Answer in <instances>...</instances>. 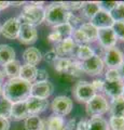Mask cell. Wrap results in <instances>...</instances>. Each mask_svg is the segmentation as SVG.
<instances>
[{
    "label": "cell",
    "instance_id": "obj_1",
    "mask_svg": "<svg viewBox=\"0 0 124 130\" xmlns=\"http://www.w3.org/2000/svg\"><path fill=\"white\" fill-rule=\"evenodd\" d=\"M31 84L17 78L9 79L2 87V96L9 100L10 102L17 103L22 101H26L30 96Z\"/></svg>",
    "mask_w": 124,
    "mask_h": 130
},
{
    "label": "cell",
    "instance_id": "obj_40",
    "mask_svg": "<svg viewBox=\"0 0 124 130\" xmlns=\"http://www.w3.org/2000/svg\"><path fill=\"white\" fill-rule=\"evenodd\" d=\"M67 23H69V25L73 28V30L77 29V28H79V27L83 24L81 18H79V16H77V15H75L73 13L70 14V16H69V19H68V22H67Z\"/></svg>",
    "mask_w": 124,
    "mask_h": 130
},
{
    "label": "cell",
    "instance_id": "obj_24",
    "mask_svg": "<svg viewBox=\"0 0 124 130\" xmlns=\"http://www.w3.org/2000/svg\"><path fill=\"white\" fill-rule=\"evenodd\" d=\"M87 130H110L109 124L104 117H91L87 119Z\"/></svg>",
    "mask_w": 124,
    "mask_h": 130
},
{
    "label": "cell",
    "instance_id": "obj_15",
    "mask_svg": "<svg viewBox=\"0 0 124 130\" xmlns=\"http://www.w3.org/2000/svg\"><path fill=\"white\" fill-rule=\"evenodd\" d=\"M123 88H124V81L123 80H117V81L104 80L103 92L112 100V99H117V98L122 96Z\"/></svg>",
    "mask_w": 124,
    "mask_h": 130
},
{
    "label": "cell",
    "instance_id": "obj_28",
    "mask_svg": "<svg viewBox=\"0 0 124 130\" xmlns=\"http://www.w3.org/2000/svg\"><path fill=\"white\" fill-rule=\"evenodd\" d=\"M94 54H95L94 50L89 46V44H85V46H79L77 48V51H76V56H77L78 61H80V62L89 60Z\"/></svg>",
    "mask_w": 124,
    "mask_h": 130
},
{
    "label": "cell",
    "instance_id": "obj_46",
    "mask_svg": "<svg viewBox=\"0 0 124 130\" xmlns=\"http://www.w3.org/2000/svg\"><path fill=\"white\" fill-rule=\"evenodd\" d=\"M75 130H87V119H81L77 123Z\"/></svg>",
    "mask_w": 124,
    "mask_h": 130
},
{
    "label": "cell",
    "instance_id": "obj_41",
    "mask_svg": "<svg viewBox=\"0 0 124 130\" xmlns=\"http://www.w3.org/2000/svg\"><path fill=\"white\" fill-rule=\"evenodd\" d=\"M42 59L45 61L46 63H51V64H54V62L58 59V55L56 54V52H55L53 49L50 51H47L46 53H44V55H42Z\"/></svg>",
    "mask_w": 124,
    "mask_h": 130
},
{
    "label": "cell",
    "instance_id": "obj_3",
    "mask_svg": "<svg viewBox=\"0 0 124 130\" xmlns=\"http://www.w3.org/2000/svg\"><path fill=\"white\" fill-rule=\"evenodd\" d=\"M70 14V12L63 7L62 2H53L45 8L44 22L47 25L54 27L59 24L67 23Z\"/></svg>",
    "mask_w": 124,
    "mask_h": 130
},
{
    "label": "cell",
    "instance_id": "obj_51",
    "mask_svg": "<svg viewBox=\"0 0 124 130\" xmlns=\"http://www.w3.org/2000/svg\"><path fill=\"white\" fill-rule=\"evenodd\" d=\"M3 79H5V75H3V73L0 71V85L2 84V81H3Z\"/></svg>",
    "mask_w": 124,
    "mask_h": 130
},
{
    "label": "cell",
    "instance_id": "obj_39",
    "mask_svg": "<svg viewBox=\"0 0 124 130\" xmlns=\"http://www.w3.org/2000/svg\"><path fill=\"white\" fill-rule=\"evenodd\" d=\"M98 3H99V8H101V10H104L106 12H109V13H111L112 10L114 9L115 7H117L118 1H101Z\"/></svg>",
    "mask_w": 124,
    "mask_h": 130
},
{
    "label": "cell",
    "instance_id": "obj_23",
    "mask_svg": "<svg viewBox=\"0 0 124 130\" xmlns=\"http://www.w3.org/2000/svg\"><path fill=\"white\" fill-rule=\"evenodd\" d=\"M13 60H15L14 49L9 44H0V65L5 66Z\"/></svg>",
    "mask_w": 124,
    "mask_h": 130
},
{
    "label": "cell",
    "instance_id": "obj_13",
    "mask_svg": "<svg viewBox=\"0 0 124 130\" xmlns=\"http://www.w3.org/2000/svg\"><path fill=\"white\" fill-rule=\"evenodd\" d=\"M90 23L97 28V29H103V28H110L113 25V19L109 12L104 10H99L93 18L90 20Z\"/></svg>",
    "mask_w": 124,
    "mask_h": 130
},
{
    "label": "cell",
    "instance_id": "obj_2",
    "mask_svg": "<svg viewBox=\"0 0 124 130\" xmlns=\"http://www.w3.org/2000/svg\"><path fill=\"white\" fill-rule=\"evenodd\" d=\"M45 16V9L43 6H35L33 2L24 7L23 12L17 18L18 22L21 24H28L31 26L40 25L42 22H44Z\"/></svg>",
    "mask_w": 124,
    "mask_h": 130
},
{
    "label": "cell",
    "instance_id": "obj_4",
    "mask_svg": "<svg viewBox=\"0 0 124 130\" xmlns=\"http://www.w3.org/2000/svg\"><path fill=\"white\" fill-rule=\"evenodd\" d=\"M86 114L90 117H99L109 112V102L105 95L97 93L85 105Z\"/></svg>",
    "mask_w": 124,
    "mask_h": 130
},
{
    "label": "cell",
    "instance_id": "obj_54",
    "mask_svg": "<svg viewBox=\"0 0 124 130\" xmlns=\"http://www.w3.org/2000/svg\"><path fill=\"white\" fill-rule=\"evenodd\" d=\"M122 96L124 98V88H123V94H122Z\"/></svg>",
    "mask_w": 124,
    "mask_h": 130
},
{
    "label": "cell",
    "instance_id": "obj_10",
    "mask_svg": "<svg viewBox=\"0 0 124 130\" xmlns=\"http://www.w3.org/2000/svg\"><path fill=\"white\" fill-rule=\"evenodd\" d=\"M19 28H21V23L18 22L17 18H11L1 26L0 34L7 39L13 40L18 37Z\"/></svg>",
    "mask_w": 124,
    "mask_h": 130
},
{
    "label": "cell",
    "instance_id": "obj_20",
    "mask_svg": "<svg viewBox=\"0 0 124 130\" xmlns=\"http://www.w3.org/2000/svg\"><path fill=\"white\" fill-rule=\"evenodd\" d=\"M21 66L22 65H21V62H19V61L13 60L3 66L2 73H3V75L7 76L9 79L17 78L18 75H19V71H21Z\"/></svg>",
    "mask_w": 124,
    "mask_h": 130
},
{
    "label": "cell",
    "instance_id": "obj_8",
    "mask_svg": "<svg viewBox=\"0 0 124 130\" xmlns=\"http://www.w3.org/2000/svg\"><path fill=\"white\" fill-rule=\"evenodd\" d=\"M103 61L104 64L108 66V68H120L124 62V55L120 49L117 47H112L105 49Z\"/></svg>",
    "mask_w": 124,
    "mask_h": 130
},
{
    "label": "cell",
    "instance_id": "obj_9",
    "mask_svg": "<svg viewBox=\"0 0 124 130\" xmlns=\"http://www.w3.org/2000/svg\"><path fill=\"white\" fill-rule=\"evenodd\" d=\"M54 92L53 84L47 81H42V83H35L31 84L30 89V96L39 98V99H46L52 93Z\"/></svg>",
    "mask_w": 124,
    "mask_h": 130
},
{
    "label": "cell",
    "instance_id": "obj_49",
    "mask_svg": "<svg viewBox=\"0 0 124 130\" xmlns=\"http://www.w3.org/2000/svg\"><path fill=\"white\" fill-rule=\"evenodd\" d=\"M119 71H120V74H121V78L124 81V62H123V64L121 65V66H120Z\"/></svg>",
    "mask_w": 124,
    "mask_h": 130
},
{
    "label": "cell",
    "instance_id": "obj_50",
    "mask_svg": "<svg viewBox=\"0 0 124 130\" xmlns=\"http://www.w3.org/2000/svg\"><path fill=\"white\" fill-rule=\"evenodd\" d=\"M23 5H25V2H22V1H19V2H10V6H14V7H19V6H23Z\"/></svg>",
    "mask_w": 124,
    "mask_h": 130
},
{
    "label": "cell",
    "instance_id": "obj_6",
    "mask_svg": "<svg viewBox=\"0 0 124 130\" xmlns=\"http://www.w3.org/2000/svg\"><path fill=\"white\" fill-rule=\"evenodd\" d=\"M51 108L55 115L65 117L72 111V100L66 95H58L52 101Z\"/></svg>",
    "mask_w": 124,
    "mask_h": 130
},
{
    "label": "cell",
    "instance_id": "obj_31",
    "mask_svg": "<svg viewBox=\"0 0 124 130\" xmlns=\"http://www.w3.org/2000/svg\"><path fill=\"white\" fill-rule=\"evenodd\" d=\"M71 38H72L73 42L76 46H85V44H90L89 39L86 38V36L83 34L82 30H80L79 28L75 29L72 31V35H71Z\"/></svg>",
    "mask_w": 124,
    "mask_h": 130
},
{
    "label": "cell",
    "instance_id": "obj_36",
    "mask_svg": "<svg viewBox=\"0 0 124 130\" xmlns=\"http://www.w3.org/2000/svg\"><path fill=\"white\" fill-rule=\"evenodd\" d=\"M105 80H108V81L122 80L119 68H108L105 73Z\"/></svg>",
    "mask_w": 124,
    "mask_h": 130
},
{
    "label": "cell",
    "instance_id": "obj_11",
    "mask_svg": "<svg viewBox=\"0 0 124 130\" xmlns=\"http://www.w3.org/2000/svg\"><path fill=\"white\" fill-rule=\"evenodd\" d=\"M38 31L35 26L28 25V24H21L18 37L17 39L23 44H33L37 41Z\"/></svg>",
    "mask_w": 124,
    "mask_h": 130
},
{
    "label": "cell",
    "instance_id": "obj_56",
    "mask_svg": "<svg viewBox=\"0 0 124 130\" xmlns=\"http://www.w3.org/2000/svg\"><path fill=\"white\" fill-rule=\"evenodd\" d=\"M123 55H124V54H123Z\"/></svg>",
    "mask_w": 124,
    "mask_h": 130
},
{
    "label": "cell",
    "instance_id": "obj_55",
    "mask_svg": "<svg viewBox=\"0 0 124 130\" xmlns=\"http://www.w3.org/2000/svg\"><path fill=\"white\" fill-rule=\"evenodd\" d=\"M0 31H1V25H0Z\"/></svg>",
    "mask_w": 124,
    "mask_h": 130
},
{
    "label": "cell",
    "instance_id": "obj_42",
    "mask_svg": "<svg viewBox=\"0 0 124 130\" xmlns=\"http://www.w3.org/2000/svg\"><path fill=\"white\" fill-rule=\"evenodd\" d=\"M49 79V74L45 70L40 68L37 72V77H36V81L35 83H42V81H47Z\"/></svg>",
    "mask_w": 124,
    "mask_h": 130
},
{
    "label": "cell",
    "instance_id": "obj_19",
    "mask_svg": "<svg viewBox=\"0 0 124 130\" xmlns=\"http://www.w3.org/2000/svg\"><path fill=\"white\" fill-rule=\"evenodd\" d=\"M37 72L38 68L33 65H28V64H24L21 66V71H19V75L18 77L23 80L27 81V83H34L36 81V77H37Z\"/></svg>",
    "mask_w": 124,
    "mask_h": 130
},
{
    "label": "cell",
    "instance_id": "obj_5",
    "mask_svg": "<svg viewBox=\"0 0 124 130\" xmlns=\"http://www.w3.org/2000/svg\"><path fill=\"white\" fill-rule=\"evenodd\" d=\"M72 94L75 96V99L78 100L80 103L86 104L89 101L93 99L97 93L95 92L91 83L85 81V80H81V81H78V83L75 85V87L72 89Z\"/></svg>",
    "mask_w": 124,
    "mask_h": 130
},
{
    "label": "cell",
    "instance_id": "obj_45",
    "mask_svg": "<svg viewBox=\"0 0 124 130\" xmlns=\"http://www.w3.org/2000/svg\"><path fill=\"white\" fill-rule=\"evenodd\" d=\"M77 126V120L75 118H71L65 123V130H75Z\"/></svg>",
    "mask_w": 124,
    "mask_h": 130
},
{
    "label": "cell",
    "instance_id": "obj_12",
    "mask_svg": "<svg viewBox=\"0 0 124 130\" xmlns=\"http://www.w3.org/2000/svg\"><path fill=\"white\" fill-rule=\"evenodd\" d=\"M25 102L29 116L30 115L39 116V114L45 112L47 106H49V101L46 99H39V98H35V96H29Z\"/></svg>",
    "mask_w": 124,
    "mask_h": 130
},
{
    "label": "cell",
    "instance_id": "obj_52",
    "mask_svg": "<svg viewBox=\"0 0 124 130\" xmlns=\"http://www.w3.org/2000/svg\"><path fill=\"white\" fill-rule=\"evenodd\" d=\"M40 130H49V129H47V128L45 127V126L43 125V123H42V127H41V129H40ZM64 130H65V129H64Z\"/></svg>",
    "mask_w": 124,
    "mask_h": 130
},
{
    "label": "cell",
    "instance_id": "obj_34",
    "mask_svg": "<svg viewBox=\"0 0 124 130\" xmlns=\"http://www.w3.org/2000/svg\"><path fill=\"white\" fill-rule=\"evenodd\" d=\"M110 14L114 22H124V1H118L117 7Z\"/></svg>",
    "mask_w": 124,
    "mask_h": 130
},
{
    "label": "cell",
    "instance_id": "obj_27",
    "mask_svg": "<svg viewBox=\"0 0 124 130\" xmlns=\"http://www.w3.org/2000/svg\"><path fill=\"white\" fill-rule=\"evenodd\" d=\"M43 120L38 115H30L24 121V127L26 130H40Z\"/></svg>",
    "mask_w": 124,
    "mask_h": 130
},
{
    "label": "cell",
    "instance_id": "obj_44",
    "mask_svg": "<svg viewBox=\"0 0 124 130\" xmlns=\"http://www.w3.org/2000/svg\"><path fill=\"white\" fill-rule=\"evenodd\" d=\"M47 39L50 40V41H52V42H55V43H57V42H59L61 40L63 39L62 37H61V35L58 34V32H56V31H52L51 34L47 36Z\"/></svg>",
    "mask_w": 124,
    "mask_h": 130
},
{
    "label": "cell",
    "instance_id": "obj_33",
    "mask_svg": "<svg viewBox=\"0 0 124 130\" xmlns=\"http://www.w3.org/2000/svg\"><path fill=\"white\" fill-rule=\"evenodd\" d=\"M11 108H12V103L6 98L0 96V117L8 119V117L11 115Z\"/></svg>",
    "mask_w": 124,
    "mask_h": 130
},
{
    "label": "cell",
    "instance_id": "obj_32",
    "mask_svg": "<svg viewBox=\"0 0 124 130\" xmlns=\"http://www.w3.org/2000/svg\"><path fill=\"white\" fill-rule=\"evenodd\" d=\"M71 61H72V59L70 58H58L53 64L55 71L58 73H67Z\"/></svg>",
    "mask_w": 124,
    "mask_h": 130
},
{
    "label": "cell",
    "instance_id": "obj_14",
    "mask_svg": "<svg viewBox=\"0 0 124 130\" xmlns=\"http://www.w3.org/2000/svg\"><path fill=\"white\" fill-rule=\"evenodd\" d=\"M97 41L99 44L105 48V49H109L115 47L117 44V36H115L114 31L112 28H103V29H98V36H97Z\"/></svg>",
    "mask_w": 124,
    "mask_h": 130
},
{
    "label": "cell",
    "instance_id": "obj_37",
    "mask_svg": "<svg viewBox=\"0 0 124 130\" xmlns=\"http://www.w3.org/2000/svg\"><path fill=\"white\" fill-rule=\"evenodd\" d=\"M62 5L67 11L72 13V11H78L80 9H82L84 2L83 1H66V2H62Z\"/></svg>",
    "mask_w": 124,
    "mask_h": 130
},
{
    "label": "cell",
    "instance_id": "obj_26",
    "mask_svg": "<svg viewBox=\"0 0 124 130\" xmlns=\"http://www.w3.org/2000/svg\"><path fill=\"white\" fill-rule=\"evenodd\" d=\"M101 10L99 8V3L96 1H86L84 2V5L82 7V11H83V15L86 19L91 20L93 16Z\"/></svg>",
    "mask_w": 124,
    "mask_h": 130
},
{
    "label": "cell",
    "instance_id": "obj_38",
    "mask_svg": "<svg viewBox=\"0 0 124 130\" xmlns=\"http://www.w3.org/2000/svg\"><path fill=\"white\" fill-rule=\"evenodd\" d=\"M111 28L117 36V39L124 41V22H114Z\"/></svg>",
    "mask_w": 124,
    "mask_h": 130
},
{
    "label": "cell",
    "instance_id": "obj_30",
    "mask_svg": "<svg viewBox=\"0 0 124 130\" xmlns=\"http://www.w3.org/2000/svg\"><path fill=\"white\" fill-rule=\"evenodd\" d=\"M53 30L58 32V34L61 35V37L64 39V38H67V37H71L73 28L69 25V23H63V24H59L57 26H54Z\"/></svg>",
    "mask_w": 124,
    "mask_h": 130
},
{
    "label": "cell",
    "instance_id": "obj_17",
    "mask_svg": "<svg viewBox=\"0 0 124 130\" xmlns=\"http://www.w3.org/2000/svg\"><path fill=\"white\" fill-rule=\"evenodd\" d=\"M23 60L25 64L36 66L42 60V53L38 48H35V47L27 48L23 53Z\"/></svg>",
    "mask_w": 124,
    "mask_h": 130
},
{
    "label": "cell",
    "instance_id": "obj_48",
    "mask_svg": "<svg viewBox=\"0 0 124 130\" xmlns=\"http://www.w3.org/2000/svg\"><path fill=\"white\" fill-rule=\"evenodd\" d=\"M8 7H10V2H8V1H0V11L7 9Z\"/></svg>",
    "mask_w": 124,
    "mask_h": 130
},
{
    "label": "cell",
    "instance_id": "obj_7",
    "mask_svg": "<svg viewBox=\"0 0 124 130\" xmlns=\"http://www.w3.org/2000/svg\"><path fill=\"white\" fill-rule=\"evenodd\" d=\"M81 66L83 73H85L90 76H98L103 73L105 64H104L103 58H101L97 54H94L89 60L81 62Z\"/></svg>",
    "mask_w": 124,
    "mask_h": 130
},
{
    "label": "cell",
    "instance_id": "obj_47",
    "mask_svg": "<svg viewBox=\"0 0 124 130\" xmlns=\"http://www.w3.org/2000/svg\"><path fill=\"white\" fill-rule=\"evenodd\" d=\"M9 128H10L9 120L3 118V117H0V130H9Z\"/></svg>",
    "mask_w": 124,
    "mask_h": 130
},
{
    "label": "cell",
    "instance_id": "obj_16",
    "mask_svg": "<svg viewBox=\"0 0 124 130\" xmlns=\"http://www.w3.org/2000/svg\"><path fill=\"white\" fill-rule=\"evenodd\" d=\"M76 49V44L71 37H67L62 39L59 42L55 43L53 50L56 52L58 58H68L72 54V52Z\"/></svg>",
    "mask_w": 124,
    "mask_h": 130
},
{
    "label": "cell",
    "instance_id": "obj_53",
    "mask_svg": "<svg viewBox=\"0 0 124 130\" xmlns=\"http://www.w3.org/2000/svg\"><path fill=\"white\" fill-rule=\"evenodd\" d=\"M0 96H2V86L0 85Z\"/></svg>",
    "mask_w": 124,
    "mask_h": 130
},
{
    "label": "cell",
    "instance_id": "obj_43",
    "mask_svg": "<svg viewBox=\"0 0 124 130\" xmlns=\"http://www.w3.org/2000/svg\"><path fill=\"white\" fill-rule=\"evenodd\" d=\"M91 85H92V87H93V89L95 90L96 93L103 92V90H104V80L103 79L96 78V79H94L93 81H92Z\"/></svg>",
    "mask_w": 124,
    "mask_h": 130
},
{
    "label": "cell",
    "instance_id": "obj_18",
    "mask_svg": "<svg viewBox=\"0 0 124 130\" xmlns=\"http://www.w3.org/2000/svg\"><path fill=\"white\" fill-rule=\"evenodd\" d=\"M28 116H29V114H28V111H27V106H26L25 101L12 104L11 115H10V117L12 119L22 120V119H26Z\"/></svg>",
    "mask_w": 124,
    "mask_h": 130
},
{
    "label": "cell",
    "instance_id": "obj_25",
    "mask_svg": "<svg viewBox=\"0 0 124 130\" xmlns=\"http://www.w3.org/2000/svg\"><path fill=\"white\" fill-rule=\"evenodd\" d=\"M80 30L83 31V34L86 36V38L89 39L90 43L97 41V36H98V29L96 28L93 24H91L90 22L83 23L81 26L79 27Z\"/></svg>",
    "mask_w": 124,
    "mask_h": 130
},
{
    "label": "cell",
    "instance_id": "obj_29",
    "mask_svg": "<svg viewBox=\"0 0 124 130\" xmlns=\"http://www.w3.org/2000/svg\"><path fill=\"white\" fill-rule=\"evenodd\" d=\"M66 74L72 76V77H76V78H79L81 77L84 73H83V70H82V66H81V62L78 60H72L71 63L68 67V71Z\"/></svg>",
    "mask_w": 124,
    "mask_h": 130
},
{
    "label": "cell",
    "instance_id": "obj_21",
    "mask_svg": "<svg viewBox=\"0 0 124 130\" xmlns=\"http://www.w3.org/2000/svg\"><path fill=\"white\" fill-rule=\"evenodd\" d=\"M109 113L114 117H124V98L112 99L109 103Z\"/></svg>",
    "mask_w": 124,
    "mask_h": 130
},
{
    "label": "cell",
    "instance_id": "obj_22",
    "mask_svg": "<svg viewBox=\"0 0 124 130\" xmlns=\"http://www.w3.org/2000/svg\"><path fill=\"white\" fill-rule=\"evenodd\" d=\"M43 125L49 130H64L65 129V120L58 115H51L46 120H43Z\"/></svg>",
    "mask_w": 124,
    "mask_h": 130
},
{
    "label": "cell",
    "instance_id": "obj_35",
    "mask_svg": "<svg viewBox=\"0 0 124 130\" xmlns=\"http://www.w3.org/2000/svg\"><path fill=\"white\" fill-rule=\"evenodd\" d=\"M108 124L110 130H124V117L111 116Z\"/></svg>",
    "mask_w": 124,
    "mask_h": 130
}]
</instances>
